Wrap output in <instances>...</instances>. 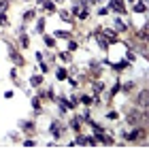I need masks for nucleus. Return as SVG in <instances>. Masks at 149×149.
<instances>
[{"instance_id": "obj_1", "label": "nucleus", "mask_w": 149, "mask_h": 149, "mask_svg": "<svg viewBox=\"0 0 149 149\" xmlns=\"http://www.w3.org/2000/svg\"><path fill=\"white\" fill-rule=\"evenodd\" d=\"M126 121H128V124H132V126L145 124V121H147V109H143V113H141L139 109H132L130 113L126 115Z\"/></svg>"}, {"instance_id": "obj_2", "label": "nucleus", "mask_w": 149, "mask_h": 149, "mask_svg": "<svg viewBox=\"0 0 149 149\" xmlns=\"http://www.w3.org/2000/svg\"><path fill=\"white\" fill-rule=\"evenodd\" d=\"M109 11H115V13H126V4H124V0H111L109 4Z\"/></svg>"}, {"instance_id": "obj_3", "label": "nucleus", "mask_w": 149, "mask_h": 149, "mask_svg": "<svg viewBox=\"0 0 149 149\" xmlns=\"http://www.w3.org/2000/svg\"><path fill=\"white\" fill-rule=\"evenodd\" d=\"M9 56H11V60H13V64H15V66H24V58L17 53V49L13 45H9Z\"/></svg>"}, {"instance_id": "obj_4", "label": "nucleus", "mask_w": 149, "mask_h": 149, "mask_svg": "<svg viewBox=\"0 0 149 149\" xmlns=\"http://www.w3.org/2000/svg\"><path fill=\"white\" fill-rule=\"evenodd\" d=\"M49 132H51V136L58 141L60 136H62V132H64V130H62V126H60L58 121H51V126H49Z\"/></svg>"}, {"instance_id": "obj_5", "label": "nucleus", "mask_w": 149, "mask_h": 149, "mask_svg": "<svg viewBox=\"0 0 149 149\" xmlns=\"http://www.w3.org/2000/svg\"><path fill=\"white\" fill-rule=\"evenodd\" d=\"M136 104H143V109H147V90H143L136 96Z\"/></svg>"}, {"instance_id": "obj_6", "label": "nucleus", "mask_w": 149, "mask_h": 149, "mask_svg": "<svg viewBox=\"0 0 149 149\" xmlns=\"http://www.w3.org/2000/svg\"><path fill=\"white\" fill-rule=\"evenodd\" d=\"M40 83H43V74H32V77H30V85L38 87Z\"/></svg>"}, {"instance_id": "obj_7", "label": "nucleus", "mask_w": 149, "mask_h": 149, "mask_svg": "<svg viewBox=\"0 0 149 149\" xmlns=\"http://www.w3.org/2000/svg\"><path fill=\"white\" fill-rule=\"evenodd\" d=\"M19 128H24L26 132H32L34 130V124H32V121H19Z\"/></svg>"}, {"instance_id": "obj_8", "label": "nucleus", "mask_w": 149, "mask_h": 149, "mask_svg": "<svg viewBox=\"0 0 149 149\" xmlns=\"http://www.w3.org/2000/svg\"><path fill=\"white\" fill-rule=\"evenodd\" d=\"M128 66H130V62H128V60H121L119 64H113V68L115 70H124V68H128Z\"/></svg>"}, {"instance_id": "obj_9", "label": "nucleus", "mask_w": 149, "mask_h": 149, "mask_svg": "<svg viewBox=\"0 0 149 149\" xmlns=\"http://www.w3.org/2000/svg\"><path fill=\"white\" fill-rule=\"evenodd\" d=\"M115 30H117V32H126V24L124 22H121V19L117 17V19H115Z\"/></svg>"}, {"instance_id": "obj_10", "label": "nucleus", "mask_w": 149, "mask_h": 149, "mask_svg": "<svg viewBox=\"0 0 149 149\" xmlns=\"http://www.w3.org/2000/svg\"><path fill=\"white\" fill-rule=\"evenodd\" d=\"M43 4H45V9L49 11V13L56 11V2H51V0H43Z\"/></svg>"}, {"instance_id": "obj_11", "label": "nucleus", "mask_w": 149, "mask_h": 149, "mask_svg": "<svg viewBox=\"0 0 149 149\" xmlns=\"http://www.w3.org/2000/svg\"><path fill=\"white\" fill-rule=\"evenodd\" d=\"M36 32H38V34H43V32H45V19L43 17L36 22Z\"/></svg>"}, {"instance_id": "obj_12", "label": "nucleus", "mask_w": 149, "mask_h": 149, "mask_svg": "<svg viewBox=\"0 0 149 149\" xmlns=\"http://www.w3.org/2000/svg\"><path fill=\"white\" fill-rule=\"evenodd\" d=\"M145 11H147L145 2H139V4H134V13H145Z\"/></svg>"}, {"instance_id": "obj_13", "label": "nucleus", "mask_w": 149, "mask_h": 149, "mask_svg": "<svg viewBox=\"0 0 149 149\" xmlns=\"http://www.w3.org/2000/svg\"><path fill=\"white\" fill-rule=\"evenodd\" d=\"M60 17H62L64 22H72V15H70L68 11H60Z\"/></svg>"}, {"instance_id": "obj_14", "label": "nucleus", "mask_w": 149, "mask_h": 149, "mask_svg": "<svg viewBox=\"0 0 149 149\" xmlns=\"http://www.w3.org/2000/svg\"><path fill=\"white\" fill-rule=\"evenodd\" d=\"M90 68H92L94 72H96V74L100 72V66H98V62H96V60H92V62H90Z\"/></svg>"}, {"instance_id": "obj_15", "label": "nucleus", "mask_w": 149, "mask_h": 149, "mask_svg": "<svg viewBox=\"0 0 149 149\" xmlns=\"http://www.w3.org/2000/svg\"><path fill=\"white\" fill-rule=\"evenodd\" d=\"M79 100H81L83 104H92V102H94V98H92V96H81Z\"/></svg>"}, {"instance_id": "obj_16", "label": "nucleus", "mask_w": 149, "mask_h": 149, "mask_svg": "<svg viewBox=\"0 0 149 149\" xmlns=\"http://www.w3.org/2000/svg\"><path fill=\"white\" fill-rule=\"evenodd\" d=\"M19 36H22V47H28V36H26V32H19Z\"/></svg>"}, {"instance_id": "obj_17", "label": "nucleus", "mask_w": 149, "mask_h": 149, "mask_svg": "<svg viewBox=\"0 0 149 149\" xmlns=\"http://www.w3.org/2000/svg\"><path fill=\"white\" fill-rule=\"evenodd\" d=\"M77 47H79V43H77V40H68V51H74Z\"/></svg>"}, {"instance_id": "obj_18", "label": "nucleus", "mask_w": 149, "mask_h": 149, "mask_svg": "<svg viewBox=\"0 0 149 149\" xmlns=\"http://www.w3.org/2000/svg\"><path fill=\"white\" fill-rule=\"evenodd\" d=\"M53 43H56L53 36H45V45H47V47H53Z\"/></svg>"}, {"instance_id": "obj_19", "label": "nucleus", "mask_w": 149, "mask_h": 149, "mask_svg": "<svg viewBox=\"0 0 149 149\" xmlns=\"http://www.w3.org/2000/svg\"><path fill=\"white\" fill-rule=\"evenodd\" d=\"M32 107H34V111H40V102H38V98H32Z\"/></svg>"}, {"instance_id": "obj_20", "label": "nucleus", "mask_w": 149, "mask_h": 149, "mask_svg": "<svg viewBox=\"0 0 149 149\" xmlns=\"http://www.w3.org/2000/svg\"><path fill=\"white\" fill-rule=\"evenodd\" d=\"M56 74H58V79H66V70H64V68H58Z\"/></svg>"}, {"instance_id": "obj_21", "label": "nucleus", "mask_w": 149, "mask_h": 149, "mask_svg": "<svg viewBox=\"0 0 149 149\" xmlns=\"http://www.w3.org/2000/svg\"><path fill=\"white\" fill-rule=\"evenodd\" d=\"M56 36H58V38H68V32L60 30V32H56Z\"/></svg>"}, {"instance_id": "obj_22", "label": "nucleus", "mask_w": 149, "mask_h": 149, "mask_svg": "<svg viewBox=\"0 0 149 149\" xmlns=\"http://www.w3.org/2000/svg\"><path fill=\"white\" fill-rule=\"evenodd\" d=\"M107 13H109V6H100L98 9V15H107Z\"/></svg>"}, {"instance_id": "obj_23", "label": "nucleus", "mask_w": 149, "mask_h": 149, "mask_svg": "<svg viewBox=\"0 0 149 149\" xmlns=\"http://www.w3.org/2000/svg\"><path fill=\"white\" fill-rule=\"evenodd\" d=\"M0 24H2V26H6V24H9V19H6V15H4V13H0Z\"/></svg>"}, {"instance_id": "obj_24", "label": "nucleus", "mask_w": 149, "mask_h": 149, "mask_svg": "<svg viewBox=\"0 0 149 149\" xmlns=\"http://www.w3.org/2000/svg\"><path fill=\"white\" fill-rule=\"evenodd\" d=\"M85 141H87V136H77V141H74V143H79V145H85Z\"/></svg>"}, {"instance_id": "obj_25", "label": "nucleus", "mask_w": 149, "mask_h": 149, "mask_svg": "<svg viewBox=\"0 0 149 149\" xmlns=\"http://www.w3.org/2000/svg\"><path fill=\"white\" fill-rule=\"evenodd\" d=\"M102 87H104V85H102V83H100V81H98V83H94V92H100V90H102Z\"/></svg>"}, {"instance_id": "obj_26", "label": "nucleus", "mask_w": 149, "mask_h": 149, "mask_svg": "<svg viewBox=\"0 0 149 149\" xmlns=\"http://www.w3.org/2000/svg\"><path fill=\"white\" fill-rule=\"evenodd\" d=\"M70 126H72V128H74V130H79V119H77V117H74V119H72V121H70Z\"/></svg>"}, {"instance_id": "obj_27", "label": "nucleus", "mask_w": 149, "mask_h": 149, "mask_svg": "<svg viewBox=\"0 0 149 149\" xmlns=\"http://www.w3.org/2000/svg\"><path fill=\"white\" fill-rule=\"evenodd\" d=\"M107 117H109V119H117V113H115V111H109V113H107Z\"/></svg>"}, {"instance_id": "obj_28", "label": "nucleus", "mask_w": 149, "mask_h": 149, "mask_svg": "<svg viewBox=\"0 0 149 149\" xmlns=\"http://www.w3.org/2000/svg\"><path fill=\"white\" fill-rule=\"evenodd\" d=\"M32 17H34V11H28V13L24 15V19H32Z\"/></svg>"}, {"instance_id": "obj_29", "label": "nucleus", "mask_w": 149, "mask_h": 149, "mask_svg": "<svg viewBox=\"0 0 149 149\" xmlns=\"http://www.w3.org/2000/svg\"><path fill=\"white\" fill-rule=\"evenodd\" d=\"M87 15H90L87 11H79V17H81V19H87Z\"/></svg>"}, {"instance_id": "obj_30", "label": "nucleus", "mask_w": 149, "mask_h": 149, "mask_svg": "<svg viewBox=\"0 0 149 149\" xmlns=\"http://www.w3.org/2000/svg\"><path fill=\"white\" fill-rule=\"evenodd\" d=\"M24 147H34V141H24Z\"/></svg>"}, {"instance_id": "obj_31", "label": "nucleus", "mask_w": 149, "mask_h": 149, "mask_svg": "<svg viewBox=\"0 0 149 149\" xmlns=\"http://www.w3.org/2000/svg\"><path fill=\"white\" fill-rule=\"evenodd\" d=\"M68 83H70V85H72V87H77V85H79V83H77V79H72V77H70V79H68Z\"/></svg>"}, {"instance_id": "obj_32", "label": "nucleus", "mask_w": 149, "mask_h": 149, "mask_svg": "<svg viewBox=\"0 0 149 149\" xmlns=\"http://www.w3.org/2000/svg\"><path fill=\"white\" fill-rule=\"evenodd\" d=\"M87 2H90V4H92V2H102V0H87Z\"/></svg>"}, {"instance_id": "obj_33", "label": "nucleus", "mask_w": 149, "mask_h": 149, "mask_svg": "<svg viewBox=\"0 0 149 149\" xmlns=\"http://www.w3.org/2000/svg\"><path fill=\"white\" fill-rule=\"evenodd\" d=\"M56 2H62V0H56Z\"/></svg>"}, {"instance_id": "obj_34", "label": "nucleus", "mask_w": 149, "mask_h": 149, "mask_svg": "<svg viewBox=\"0 0 149 149\" xmlns=\"http://www.w3.org/2000/svg\"><path fill=\"white\" fill-rule=\"evenodd\" d=\"M141 2H145V0H141Z\"/></svg>"}, {"instance_id": "obj_35", "label": "nucleus", "mask_w": 149, "mask_h": 149, "mask_svg": "<svg viewBox=\"0 0 149 149\" xmlns=\"http://www.w3.org/2000/svg\"><path fill=\"white\" fill-rule=\"evenodd\" d=\"M130 2H132V0H130Z\"/></svg>"}]
</instances>
